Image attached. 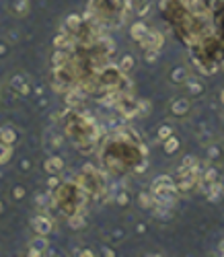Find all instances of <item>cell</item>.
<instances>
[{
    "label": "cell",
    "instance_id": "6da1fadb",
    "mask_svg": "<svg viewBox=\"0 0 224 257\" xmlns=\"http://www.w3.org/2000/svg\"><path fill=\"white\" fill-rule=\"evenodd\" d=\"M124 76V72L119 70V66H115V64H107L105 68H101V72L97 74V80H99V84L103 89H115L117 87V82H119V79Z\"/></svg>",
    "mask_w": 224,
    "mask_h": 257
},
{
    "label": "cell",
    "instance_id": "7a4b0ae2",
    "mask_svg": "<svg viewBox=\"0 0 224 257\" xmlns=\"http://www.w3.org/2000/svg\"><path fill=\"white\" fill-rule=\"evenodd\" d=\"M48 249H49L48 237H46V235H37V237H33L31 241H29V253H27V255L39 257V255H44Z\"/></svg>",
    "mask_w": 224,
    "mask_h": 257
},
{
    "label": "cell",
    "instance_id": "3957f363",
    "mask_svg": "<svg viewBox=\"0 0 224 257\" xmlns=\"http://www.w3.org/2000/svg\"><path fill=\"white\" fill-rule=\"evenodd\" d=\"M11 89L16 93V95H21V97H27L29 93H31V87H29V79H27V74H15L13 79H11Z\"/></svg>",
    "mask_w": 224,
    "mask_h": 257
},
{
    "label": "cell",
    "instance_id": "277c9868",
    "mask_svg": "<svg viewBox=\"0 0 224 257\" xmlns=\"http://www.w3.org/2000/svg\"><path fill=\"white\" fill-rule=\"evenodd\" d=\"M162 41H165V37H162L160 31H148V35L144 39H140L138 44H140V48L146 51V49H160Z\"/></svg>",
    "mask_w": 224,
    "mask_h": 257
},
{
    "label": "cell",
    "instance_id": "5b68a950",
    "mask_svg": "<svg viewBox=\"0 0 224 257\" xmlns=\"http://www.w3.org/2000/svg\"><path fill=\"white\" fill-rule=\"evenodd\" d=\"M31 226L37 235L48 237L51 233V228H54V220H51L49 216H35V218H31Z\"/></svg>",
    "mask_w": 224,
    "mask_h": 257
},
{
    "label": "cell",
    "instance_id": "8992f818",
    "mask_svg": "<svg viewBox=\"0 0 224 257\" xmlns=\"http://www.w3.org/2000/svg\"><path fill=\"white\" fill-rule=\"evenodd\" d=\"M66 105L68 107H79L80 105V103L84 101V89H76V87H70V89H68L66 91Z\"/></svg>",
    "mask_w": 224,
    "mask_h": 257
},
{
    "label": "cell",
    "instance_id": "52a82bcc",
    "mask_svg": "<svg viewBox=\"0 0 224 257\" xmlns=\"http://www.w3.org/2000/svg\"><path fill=\"white\" fill-rule=\"evenodd\" d=\"M189 109H192V103H189L187 99L179 97V99H173L171 101V113L177 115V117H183L189 113Z\"/></svg>",
    "mask_w": 224,
    "mask_h": 257
},
{
    "label": "cell",
    "instance_id": "ba28073f",
    "mask_svg": "<svg viewBox=\"0 0 224 257\" xmlns=\"http://www.w3.org/2000/svg\"><path fill=\"white\" fill-rule=\"evenodd\" d=\"M44 169L48 171L49 175H58L60 171L64 169V159L58 157V154H54V157H49V159L44 162Z\"/></svg>",
    "mask_w": 224,
    "mask_h": 257
},
{
    "label": "cell",
    "instance_id": "9c48e42d",
    "mask_svg": "<svg viewBox=\"0 0 224 257\" xmlns=\"http://www.w3.org/2000/svg\"><path fill=\"white\" fill-rule=\"evenodd\" d=\"M189 173H197V159L195 157H185L183 162H181V167L177 169V177H183Z\"/></svg>",
    "mask_w": 224,
    "mask_h": 257
},
{
    "label": "cell",
    "instance_id": "30bf717a",
    "mask_svg": "<svg viewBox=\"0 0 224 257\" xmlns=\"http://www.w3.org/2000/svg\"><path fill=\"white\" fill-rule=\"evenodd\" d=\"M148 25L146 23H142V21H138V23H134L132 27H130V35H132V39L134 41H140V39H144L146 35H148Z\"/></svg>",
    "mask_w": 224,
    "mask_h": 257
},
{
    "label": "cell",
    "instance_id": "8fae6325",
    "mask_svg": "<svg viewBox=\"0 0 224 257\" xmlns=\"http://www.w3.org/2000/svg\"><path fill=\"white\" fill-rule=\"evenodd\" d=\"M84 225H87V220H84V214H82L80 210H76V212H72L70 216H68V226H70V228L79 230V228H82Z\"/></svg>",
    "mask_w": 224,
    "mask_h": 257
},
{
    "label": "cell",
    "instance_id": "7c38bea8",
    "mask_svg": "<svg viewBox=\"0 0 224 257\" xmlns=\"http://www.w3.org/2000/svg\"><path fill=\"white\" fill-rule=\"evenodd\" d=\"M206 193H208V200L212 202H216L220 195L224 193V183H218V181H214L210 185H206Z\"/></svg>",
    "mask_w": 224,
    "mask_h": 257
},
{
    "label": "cell",
    "instance_id": "4fadbf2b",
    "mask_svg": "<svg viewBox=\"0 0 224 257\" xmlns=\"http://www.w3.org/2000/svg\"><path fill=\"white\" fill-rule=\"evenodd\" d=\"M84 25V21H82V16L80 15H76V13H70L66 16V27L68 29H72V31H79L80 27Z\"/></svg>",
    "mask_w": 224,
    "mask_h": 257
},
{
    "label": "cell",
    "instance_id": "5bb4252c",
    "mask_svg": "<svg viewBox=\"0 0 224 257\" xmlns=\"http://www.w3.org/2000/svg\"><path fill=\"white\" fill-rule=\"evenodd\" d=\"M0 142L2 144H13L16 142V132L13 130V128H0Z\"/></svg>",
    "mask_w": 224,
    "mask_h": 257
},
{
    "label": "cell",
    "instance_id": "9a60e30c",
    "mask_svg": "<svg viewBox=\"0 0 224 257\" xmlns=\"http://www.w3.org/2000/svg\"><path fill=\"white\" fill-rule=\"evenodd\" d=\"M185 84H187V91H189V95H195V97H200L202 93H204V84L200 82V80H195V79H189L185 80Z\"/></svg>",
    "mask_w": 224,
    "mask_h": 257
},
{
    "label": "cell",
    "instance_id": "2e32d148",
    "mask_svg": "<svg viewBox=\"0 0 224 257\" xmlns=\"http://www.w3.org/2000/svg\"><path fill=\"white\" fill-rule=\"evenodd\" d=\"M187 79H189L187 68H183V66H177V68H173V72H171V80H173L175 84H179V82H185Z\"/></svg>",
    "mask_w": 224,
    "mask_h": 257
},
{
    "label": "cell",
    "instance_id": "e0dca14e",
    "mask_svg": "<svg viewBox=\"0 0 224 257\" xmlns=\"http://www.w3.org/2000/svg\"><path fill=\"white\" fill-rule=\"evenodd\" d=\"M70 46H72V39L68 37L66 33H64V35L60 33V35L54 37V48H56V49H64V51H68V49H70Z\"/></svg>",
    "mask_w": 224,
    "mask_h": 257
},
{
    "label": "cell",
    "instance_id": "ac0fdd59",
    "mask_svg": "<svg viewBox=\"0 0 224 257\" xmlns=\"http://www.w3.org/2000/svg\"><path fill=\"white\" fill-rule=\"evenodd\" d=\"M70 60H68V56H66V51L64 49H56V54L51 56V66L54 68H58V66H66Z\"/></svg>",
    "mask_w": 224,
    "mask_h": 257
},
{
    "label": "cell",
    "instance_id": "d6986e66",
    "mask_svg": "<svg viewBox=\"0 0 224 257\" xmlns=\"http://www.w3.org/2000/svg\"><path fill=\"white\" fill-rule=\"evenodd\" d=\"M76 148H79L82 154H93L95 148H97V140H82V142H76Z\"/></svg>",
    "mask_w": 224,
    "mask_h": 257
},
{
    "label": "cell",
    "instance_id": "ffe728a7",
    "mask_svg": "<svg viewBox=\"0 0 224 257\" xmlns=\"http://www.w3.org/2000/svg\"><path fill=\"white\" fill-rule=\"evenodd\" d=\"M119 70H122L124 74L126 72H130L132 68H134V56L132 54H126V56H122V60H119Z\"/></svg>",
    "mask_w": 224,
    "mask_h": 257
},
{
    "label": "cell",
    "instance_id": "44dd1931",
    "mask_svg": "<svg viewBox=\"0 0 224 257\" xmlns=\"http://www.w3.org/2000/svg\"><path fill=\"white\" fill-rule=\"evenodd\" d=\"M214 181H218V171L216 169H206V173H204V177H200V183H204V185H210V183H214Z\"/></svg>",
    "mask_w": 224,
    "mask_h": 257
},
{
    "label": "cell",
    "instance_id": "7402d4cb",
    "mask_svg": "<svg viewBox=\"0 0 224 257\" xmlns=\"http://www.w3.org/2000/svg\"><path fill=\"white\" fill-rule=\"evenodd\" d=\"M152 187H175V181H173V177H169V175H160L152 181Z\"/></svg>",
    "mask_w": 224,
    "mask_h": 257
},
{
    "label": "cell",
    "instance_id": "603a6c76",
    "mask_svg": "<svg viewBox=\"0 0 224 257\" xmlns=\"http://www.w3.org/2000/svg\"><path fill=\"white\" fill-rule=\"evenodd\" d=\"M13 157V146L11 144H2L0 142V165H4V162H8Z\"/></svg>",
    "mask_w": 224,
    "mask_h": 257
},
{
    "label": "cell",
    "instance_id": "cb8c5ba5",
    "mask_svg": "<svg viewBox=\"0 0 224 257\" xmlns=\"http://www.w3.org/2000/svg\"><path fill=\"white\" fill-rule=\"evenodd\" d=\"M177 148H179V138H175V136H169V138L165 140V152L167 154H173Z\"/></svg>",
    "mask_w": 224,
    "mask_h": 257
},
{
    "label": "cell",
    "instance_id": "d4e9b609",
    "mask_svg": "<svg viewBox=\"0 0 224 257\" xmlns=\"http://www.w3.org/2000/svg\"><path fill=\"white\" fill-rule=\"evenodd\" d=\"M27 13H29V0H19V2L15 4V15L25 16Z\"/></svg>",
    "mask_w": 224,
    "mask_h": 257
},
{
    "label": "cell",
    "instance_id": "484cf974",
    "mask_svg": "<svg viewBox=\"0 0 224 257\" xmlns=\"http://www.w3.org/2000/svg\"><path fill=\"white\" fill-rule=\"evenodd\" d=\"M140 206H142V208H150V210H152V206H154V195L142 192V193H140Z\"/></svg>",
    "mask_w": 224,
    "mask_h": 257
},
{
    "label": "cell",
    "instance_id": "4316f807",
    "mask_svg": "<svg viewBox=\"0 0 224 257\" xmlns=\"http://www.w3.org/2000/svg\"><path fill=\"white\" fill-rule=\"evenodd\" d=\"M25 195H27V190H25L23 185H15V187H13V200H15V202H21Z\"/></svg>",
    "mask_w": 224,
    "mask_h": 257
},
{
    "label": "cell",
    "instance_id": "83f0119b",
    "mask_svg": "<svg viewBox=\"0 0 224 257\" xmlns=\"http://www.w3.org/2000/svg\"><path fill=\"white\" fill-rule=\"evenodd\" d=\"M128 202H130V193H128L126 190L117 192V195H115V204H117V206H128Z\"/></svg>",
    "mask_w": 224,
    "mask_h": 257
},
{
    "label": "cell",
    "instance_id": "f1b7e54d",
    "mask_svg": "<svg viewBox=\"0 0 224 257\" xmlns=\"http://www.w3.org/2000/svg\"><path fill=\"white\" fill-rule=\"evenodd\" d=\"M144 60L148 64H154L159 60V49H146V54H144Z\"/></svg>",
    "mask_w": 224,
    "mask_h": 257
},
{
    "label": "cell",
    "instance_id": "f546056e",
    "mask_svg": "<svg viewBox=\"0 0 224 257\" xmlns=\"http://www.w3.org/2000/svg\"><path fill=\"white\" fill-rule=\"evenodd\" d=\"M169 136H173V128H171V126H160L159 128V138L160 140H167Z\"/></svg>",
    "mask_w": 224,
    "mask_h": 257
},
{
    "label": "cell",
    "instance_id": "4dcf8cb0",
    "mask_svg": "<svg viewBox=\"0 0 224 257\" xmlns=\"http://www.w3.org/2000/svg\"><path fill=\"white\" fill-rule=\"evenodd\" d=\"M150 113V101H138V115Z\"/></svg>",
    "mask_w": 224,
    "mask_h": 257
},
{
    "label": "cell",
    "instance_id": "1f68e13d",
    "mask_svg": "<svg viewBox=\"0 0 224 257\" xmlns=\"http://www.w3.org/2000/svg\"><path fill=\"white\" fill-rule=\"evenodd\" d=\"M49 198H51L49 193H39L37 198H35V202H37L39 208H46V206H49V204H48V202H49Z\"/></svg>",
    "mask_w": 224,
    "mask_h": 257
},
{
    "label": "cell",
    "instance_id": "d6a6232c",
    "mask_svg": "<svg viewBox=\"0 0 224 257\" xmlns=\"http://www.w3.org/2000/svg\"><path fill=\"white\" fill-rule=\"evenodd\" d=\"M58 185H60V179H58L56 175L48 179V187H49V190H56V187H58Z\"/></svg>",
    "mask_w": 224,
    "mask_h": 257
},
{
    "label": "cell",
    "instance_id": "836d02e7",
    "mask_svg": "<svg viewBox=\"0 0 224 257\" xmlns=\"http://www.w3.org/2000/svg\"><path fill=\"white\" fill-rule=\"evenodd\" d=\"M208 154H210V159H218V157H220V150H218L216 146H212V148L208 150Z\"/></svg>",
    "mask_w": 224,
    "mask_h": 257
},
{
    "label": "cell",
    "instance_id": "e575fe53",
    "mask_svg": "<svg viewBox=\"0 0 224 257\" xmlns=\"http://www.w3.org/2000/svg\"><path fill=\"white\" fill-rule=\"evenodd\" d=\"M29 169H31V161H27V159L21 161V171H25V173H27Z\"/></svg>",
    "mask_w": 224,
    "mask_h": 257
},
{
    "label": "cell",
    "instance_id": "d590c367",
    "mask_svg": "<svg viewBox=\"0 0 224 257\" xmlns=\"http://www.w3.org/2000/svg\"><path fill=\"white\" fill-rule=\"evenodd\" d=\"M79 255H80V257H93V255H97V253H95L93 249H82Z\"/></svg>",
    "mask_w": 224,
    "mask_h": 257
},
{
    "label": "cell",
    "instance_id": "8d00e7d4",
    "mask_svg": "<svg viewBox=\"0 0 224 257\" xmlns=\"http://www.w3.org/2000/svg\"><path fill=\"white\" fill-rule=\"evenodd\" d=\"M8 54V46L6 44H0V58H4Z\"/></svg>",
    "mask_w": 224,
    "mask_h": 257
},
{
    "label": "cell",
    "instance_id": "74e56055",
    "mask_svg": "<svg viewBox=\"0 0 224 257\" xmlns=\"http://www.w3.org/2000/svg\"><path fill=\"white\" fill-rule=\"evenodd\" d=\"M144 169H146V161H142L140 165H136V173H144Z\"/></svg>",
    "mask_w": 224,
    "mask_h": 257
},
{
    "label": "cell",
    "instance_id": "f35d334b",
    "mask_svg": "<svg viewBox=\"0 0 224 257\" xmlns=\"http://www.w3.org/2000/svg\"><path fill=\"white\" fill-rule=\"evenodd\" d=\"M103 255H107V257H113V249H109V247H103Z\"/></svg>",
    "mask_w": 224,
    "mask_h": 257
},
{
    "label": "cell",
    "instance_id": "ab89813d",
    "mask_svg": "<svg viewBox=\"0 0 224 257\" xmlns=\"http://www.w3.org/2000/svg\"><path fill=\"white\" fill-rule=\"evenodd\" d=\"M218 251H220V255H224V239H222L220 245H218Z\"/></svg>",
    "mask_w": 224,
    "mask_h": 257
},
{
    "label": "cell",
    "instance_id": "60d3db41",
    "mask_svg": "<svg viewBox=\"0 0 224 257\" xmlns=\"http://www.w3.org/2000/svg\"><path fill=\"white\" fill-rule=\"evenodd\" d=\"M220 101H222V105H224V91H222V95H220Z\"/></svg>",
    "mask_w": 224,
    "mask_h": 257
},
{
    "label": "cell",
    "instance_id": "b9f144b4",
    "mask_svg": "<svg viewBox=\"0 0 224 257\" xmlns=\"http://www.w3.org/2000/svg\"><path fill=\"white\" fill-rule=\"evenodd\" d=\"M0 212H2V202H0Z\"/></svg>",
    "mask_w": 224,
    "mask_h": 257
}]
</instances>
